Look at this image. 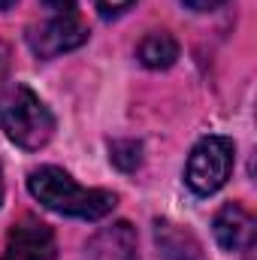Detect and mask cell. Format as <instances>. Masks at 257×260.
Segmentation results:
<instances>
[{
  "label": "cell",
  "instance_id": "7a4b0ae2",
  "mask_svg": "<svg viewBox=\"0 0 257 260\" xmlns=\"http://www.w3.org/2000/svg\"><path fill=\"white\" fill-rule=\"evenodd\" d=\"M0 127L15 145L37 151L52 139L55 118L27 85H9L0 91Z\"/></svg>",
  "mask_w": 257,
  "mask_h": 260
},
{
  "label": "cell",
  "instance_id": "7c38bea8",
  "mask_svg": "<svg viewBox=\"0 0 257 260\" xmlns=\"http://www.w3.org/2000/svg\"><path fill=\"white\" fill-rule=\"evenodd\" d=\"M224 0H185V6H191L194 12H209V9H218Z\"/></svg>",
  "mask_w": 257,
  "mask_h": 260
},
{
  "label": "cell",
  "instance_id": "3957f363",
  "mask_svg": "<svg viewBox=\"0 0 257 260\" xmlns=\"http://www.w3.org/2000/svg\"><path fill=\"white\" fill-rule=\"evenodd\" d=\"M233 142L227 136H206L194 145L188 154V167H185V182L194 194L209 197L218 188H224V182L233 173Z\"/></svg>",
  "mask_w": 257,
  "mask_h": 260
},
{
  "label": "cell",
  "instance_id": "4fadbf2b",
  "mask_svg": "<svg viewBox=\"0 0 257 260\" xmlns=\"http://www.w3.org/2000/svg\"><path fill=\"white\" fill-rule=\"evenodd\" d=\"M12 3H15V0H0V9H9Z\"/></svg>",
  "mask_w": 257,
  "mask_h": 260
},
{
  "label": "cell",
  "instance_id": "30bf717a",
  "mask_svg": "<svg viewBox=\"0 0 257 260\" xmlns=\"http://www.w3.org/2000/svg\"><path fill=\"white\" fill-rule=\"evenodd\" d=\"M94 3H97V9H100L103 18H118L121 12H127L136 0H94Z\"/></svg>",
  "mask_w": 257,
  "mask_h": 260
},
{
  "label": "cell",
  "instance_id": "8992f818",
  "mask_svg": "<svg viewBox=\"0 0 257 260\" xmlns=\"http://www.w3.org/2000/svg\"><path fill=\"white\" fill-rule=\"evenodd\" d=\"M212 227H215V239H218V245L224 251H242L254 239V218L239 203H227L215 215V224Z\"/></svg>",
  "mask_w": 257,
  "mask_h": 260
},
{
  "label": "cell",
  "instance_id": "6da1fadb",
  "mask_svg": "<svg viewBox=\"0 0 257 260\" xmlns=\"http://www.w3.org/2000/svg\"><path fill=\"white\" fill-rule=\"evenodd\" d=\"M27 191L34 200H40L46 209L70 215V218H82V221H97L106 218L115 209V194L100 191V188H79L64 170L58 167H40L30 173L27 179Z\"/></svg>",
  "mask_w": 257,
  "mask_h": 260
},
{
  "label": "cell",
  "instance_id": "9c48e42d",
  "mask_svg": "<svg viewBox=\"0 0 257 260\" xmlns=\"http://www.w3.org/2000/svg\"><path fill=\"white\" fill-rule=\"evenodd\" d=\"M109 160L121 170V173H133L142 164V145L136 139H115L109 145Z\"/></svg>",
  "mask_w": 257,
  "mask_h": 260
},
{
  "label": "cell",
  "instance_id": "5bb4252c",
  "mask_svg": "<svg viewBox=\"0 0 257 260\" xmlns=\"http://www.w3.org/2000/svg\"><path fill=\"white\" fill-rule=\"evenodd\" d=\"M0 203H3V170H0Z\"/></svg>",
  "mask_w": 257,
  "mask_h": 260
},
{
  "label": "cell",
  "instance_id": "52a82bcc",
  "mask_svg": "<svg viewBox=\"0 0 257 260\" xmlns=\"http://www.w3.org/2000/svg\"><path fill=\"white\" fill-rule=\"evenodd\" d=\"M154 242H157V254L164 260H200V242L194 239L185 227L173 224V221H157L154 224Z\"/></svg>",
  "mask_w": 257,
  "mask_h": 260
},
{
  "label": "cell",
  "instance_id": "5b68a950",
  "mask_svg": "<svg viewBox=\"0 0 257 260\" xmlns=\"http://www.w3.org/2000/svg\"><path fill=\"white\" fill-rule=\"evenodd\" d=\"M0 260H55V236L37 218H21L6 239Z\"/></svg>",
  "mask_w": 257,
  "mask_h": 260
},
{
  "label": "cell",
  "instance_id": "277c9868",
  "mask_svg": "<svg viewBox=\"0 0 257 260\" xmlns=\"http://www.w3.org/2000/svg\"><path fill=\"white\" fill-rule=\"evenodd\" d=\"M88 40V27L76 15H52L49 21L27 30V46L40 58H58L64 52L79 49Z\"/></svg>",
  "mask_w": 257,
  "mask_h": 260
},
{
  "label": "cell",
  "instance_id": "ba28073f",
  "mask_svg": "<svg viewBox=\"0 0 257 260\" xmlns=\"http://www.w3.org/2000/svg\"><path fill=\"white\" fill-rule=\"evenodd\" d=\"M136 55H139V61L148 70H167V67L176 64V58H179V43L167 30H154V34H148L139 43Z\"/></svg>",
  "mask_w": 257,
  "mask_h": 260
},
{
  "label": "cell",
  "instance_id": "8fae6325",
  "mask_svg": "<svg viewBox=\"0 0 257 260\" xmlns=\"http://www.w3.org/2000/svg\"><path fill=\"white\" fill-rule=\"evenodd\" d=\"M52 15H76V0H40Z\"/></svg>",
  "mask_w": 257,
  "mask_h": 260
}]
</instances>
